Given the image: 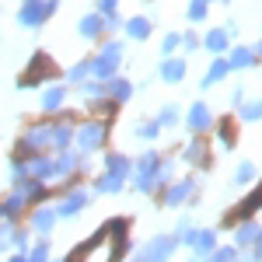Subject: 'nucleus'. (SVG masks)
I'll return each mask as SVG.
<instances>
[{"label":"nucleus","instance_id":"nucleus-1","mask_svg":"<svg viewBox=\"0 0 262 262\" xmlns=\"http://www.w3.org/2000/svg\"><path fill=\"white\" fill-rule=\"evenodd\" d=\"M126 248V221L105 224L91 242H84L67 262H116Z\"/></svg>","mask_w":262,"mask_h":262},{"label":"nucleus","instance_id":"nucleus-2","mask_svg":"<svg viewBox=\"0 0 262 262\" xmlns=\"http://www.w3.org/2000/svg\"><path fill=\"white\" fill-rule=\"evenodd\" d=\"M175 252V238H154V242L143 248L140 255H137V262H168V255Z\"/></svg>","mask_w":262,"mask_h":262},{"label":"nucleus","instance_id":"nucleus-3","mask_svg":"<svg viewBox=\"0 0 262 262\" xmlns=\"http://www.w3.org/2000/svg\"><path fill=\"white\" fill-rule=\"evenodd\" d=\"M101 140H105V126L101 122H88V126L77 129V147L81 150H95V147H101Z\"/></svg>","mask_w":262,"mask_h":262},{"label":"nucleus","instance_id":"nucleus-4","mask_svg":"<svg viewBox=\"0 0 262 262\" xmlns=\"http://www.w3.org/2000/svg\"><path fill=\"white\" fill-rule=\"evenodd\" d=\"M119 60V46H108V53H101L98 63H95V77H108L112 74V67Z\"/></svg>","mask_w":262,"mask_h":262},{"label":"nucleus","instance_id":"nucleus-5","mask_svg":"<svg viewBox=\"0 0 262 262\" xmlns=\"http://www.w3.org/2000/svg\"><path fill=\"white\" fill-rule=\"evenodd\" d=\"M46 11H53V0H49V4H42V0H28V7H25L21 21H25V25H39V18L46 14Z\"/></svg>","mask_w":262,"mask_h":262},{"label":"nucleus","instance_id":"nucleus-6","mask_svg":"<svg viewBox=\"0 0 262 262\" xmlns=\"http://www.w3.org/2000/svg\"><path fill=\"white\" fill-rule=\"evenodd\" d=\"M53 224H56V210H35L32 227H35L39 234H49V231H53Z\"/></svg>","mask_w":262,"mask_h":262},{"label":"nucleus","instance_id":"nucleus-7","mask_svg":"<svg viewBox=\"0 0 262 262\" xmlns=\"http://www.w3.org/2000/svg\"><path fill=\"white\" fill-rule=\"evenodd\" d=\"M192 248H196L200 255L213 252V248H217V234H213V231H196V234H192Z\"/></svg>","mask_w":262,"mask_h":262},{"label":"nucleus","instance_id":"nucleus-8","mask_svg":"<svg viewBox=\"0 0 262 262\" xmlns=\"http://www.w3.org/2000/svg\"><path fill=\"white\" fill-rule=\"evenodd\" d=\"M259 224H252V221H245L242 227H238V234H234V242L238 245H259Z\"/></svg>","mask_w":262,"mask_h":262},{"label":"nucleus","instance_id":"nucleus-9","mask_svg":"<svg viewBox=\"0 0 262 262\" xmlns=\"http://www.w3.org/2000/svg\"><path fill=\"white\" fill-rule=\"evenodd\" d=\"M84 203H88V200H84L81 192H70V196H67V200L60 203V210H56V217H74V213L81 210Z\"/></svg>","mask_w":262,"mask_h":262},{"label":"nucleus","instance_id":"nucleus-10","mask_svg":"<svg viewBox=\"0 0 262 262\" xmlns=\"http://www.w3.org/2000/svg\"><path fill=\"white\" fill-rule=\"evenodd\" d=\"M189 126H192L196 133L210 126V112H206V105H192V112H189Z\"/></svg>","mask_w":262,"mask_h":262},{"label":"nucleus","instance_id":"nucleus-11","mask_svg":"<svg viewBox=\"0 0 262 262\" xmlns=\"http://www.w3.org/2000/svg\"><path fill=\"white\" fill-rule=\"evenodd\" d=\"M189 189H192V182H179V185H175V189L164 196V203H168V206H179V203L189 196Z\"/></svg>","mask_w":262,"mask_h":262},{"label":"nucleus","instance_id":"nucleus-12","mask_svg":"<svg viewBox=\"0 0 262 262\" xmlns=\"http://www.w3.org/2000/svg\"><path fill=\"white\" fill-rule=\"evenodd\" d=\"M122 182H126L122 175H108V171H105V175L98 179V189H101V192H119Z\"/></svg>","mask_w":262,"mask_h":262},{"label":"nucleus","instance_id":"nucleus-13","mask_svg":"<svg viewBox=\"0 0 262 262\" xmlns=\"http://www.w3.org/2000/svg\"><path fill=\"white\" fill-rule=\"evenodd\" d=\"M60 101H63V88H49L46 98H42V105H46V108H56Z\"/></svg>","mask_w":262,"mask_h":262},{"label":"nucleus","instance_id":"nucleus-14","mask_svg":"<svg viewBox=\"0 0 262 262\" xmlns=\"http://www.w3.org/2000/svg\"><path fill=\"white\" fill-rule=\"evenodd\" d=\"M49 259V242H39L35 248H32V255H28V262H46Z\"/></svg>","mask_w":262,"mask_h":262},{"label":"nucleus","instance_id":"nucleus-15","mask_svg":"<svg viewBox=\"0 0 262 262\" xmlns=\"http://www.w3.org/2000/svg\"><path fill=\"white\" fill-rule=\"evenodd\" d=\"M206 46H210V49H217V53H221L224 46H227V35H224V32H210V35H206Z\"/></svg>","mask_w":262,"mask_h":262},{"label":"nucleus","instance_id":"nucleus-16","mask_svg":"<svg viewBox=\"0 0 262 262\" xmlns=\"http://www.w3.org/2000/svg\"><path fill=\"white\" fill-rule=\"evenodd\" d=\"M129 35H137V39H143V35H147V21H143V18L129 21Z\"/></svg>","mask_w":262,"mask_h":262},{"label":"nucleus","instance_id":"nucleus-17","mask_svg":"<svg viewBox=\"0 0 262 262\" xmlns=\"http://www.w3.org/2000/svg\"><path fill=\"white\" fill-rule=\"evenodd\" d=\"M164 77H168V81H179V77H182V63L179 60L168 63V67H164Z\"/></svg>","mask_w":262,"mask_h":262},{"label":"nucleus","instance_id":"nucleus-18","mask_svg":"<svg viewBox=\"0 0 262 262\" xmlns=\"http://www.w3.org/2000/svg\"><path fill=\"white\" fill-rule=\"evenodd\" d=\"M185 158H192V161H203V158H206V150H203V143L196 140L192 147H189V150H185Z\"/></svg>","mask_w":262,"mask_h":262},{"label":"nucleus","instance_id":"nucleus-19","mask_svg":"<svg viewBox=\"0 0 262 262\" xmlns=\"http://www.w3.org/2000/svg\"><path fill=\"white\" fill-rule=\"evenodd\" d=\"M213 262H238V255H234V248H221V252L213 255Z\"/></svg>","mask_w":262,"mask_h":262},{"label":"nucleus","instance_id":"nucleus-20","mask_svg":"<svg viewBox=\"0 0 262 262\" xmlns=\"http://www.w3.org/2000/svg\"><path fill=\"white\" fill-rule=\"evenodd\" d=\"M227 70V63H213L210 67V77H206V84H213V81H221V74Z\"/></svg>","mask_w":262,"mask_h":262},{"label":"nucleus","instance_id":"nucleus-21","mask_svg":"<svg viewBox=\"0 0 262 262\" xmlns=\"http://www.w3.org/2000/svg\"><path fill=\"white\" fill-rule=\"evenodd\" d=\"M252 175H255V168H252V164H242V168H238V175H234V182H248Z\"/></svg>","mask_w":262,"mask_h":262},{"label":"nucleus","instance_id":"nucleus-22","mask_svg":"<svg viewBox=\"0 0 262 262\" xmlns=\"http://www.w3.org/2000/svg\"><path fill=\"white\" fill-rule=\"evenodd\" d=\"M98 25H101L98 18H88V21H84V28H81V32H84V35H95V32H98Z\"/></svg>","mask_w":262,"mask_h":262},{"label":"nucleus","instance_id":"nucleus-23","mask_svg":"<svg viewBox=\"0 0 262 262\" xmlns=\"http://www.w3.org/2000/svg\"><path fill=\"white\" fill-rule=\"evenodd\" d=\"M262 116V105L259 101H255V105H248V108H245V119H259Z\"/></svg>","mask_w":262,"mask_h":262},{"label":"nucleus","instance_id":"nucleus-24","mask_svg":"<svg viewBox=\"0 0 262 262\" xmlns=\"http://www.w3.org/2000/svg\"><path fill=\"white\" fill-rule=\"evenodd\" d=\"M231 63H234V67H245V63H252V56H248V53H234Z\"/></svg>","mask_w":262,"mask_h":262},{"label":"nucleus","instance_id":"nucleus-25","mask_svg":"<svg viewBox=\"0 0 262 262\" xmlns=\"http://www.w3.org/2000/svg\"><path fill=\"white\" fill-rule=\"evenodd\" d=\"M192 18H203V0H192Z\"/></svg>","mask_w":262,"mask_h":262},{"label":"nucleus","instance_id":"nucleus-26","mask_svg":"<svg viewBox=\"0 0 262 262\" xmlns=\"http://www.w3.org/2000/svg\"><path fill=\"white\" fill-rule=\"evenodd\" d=\"M116 7V0H101V11H112Z\"/></svg>","mask_w":262,"mask_h":262},{"label":"nucleus","instance_id":"nucleus-27","mask_svg":"<svg viewBox=\"0 0 262 262\" xmlns=\"http://www.w3.org/2000/svg\"><path fill=\"white\" fill-rule=\"evenodd\" d=\"M255 259L262 262V234H259V245H255Z\"/></svg>","mask_w":262,"mask_h":262},{"label":"nucleus","instance_id":"nucleus-28","mask_svg":"<svg viewBox=\"0 0 262 262\" xmlns=\"http://www.w3.org/2000/svg\"><path fill=\"white\" fill-rule=\"evenodd\" d=\"M11 262H28V255H14V259H11Z\"/></svg>","mask_w":262,"mask_h":262},{"label":"nucleus","instance_id":"nucleus-29","mask_svg":"<svg viewBox=\"0 0 262 262\" xmlns=\"http://www.w3.org/2000/svg\"><path fill=\"white\" fill-rule=\"evenodd\" d=\"M4 217H7V213H4V203H0V221H4Z\"/></svg>","mask_w":262,"mask_h":262}]
</instances>
